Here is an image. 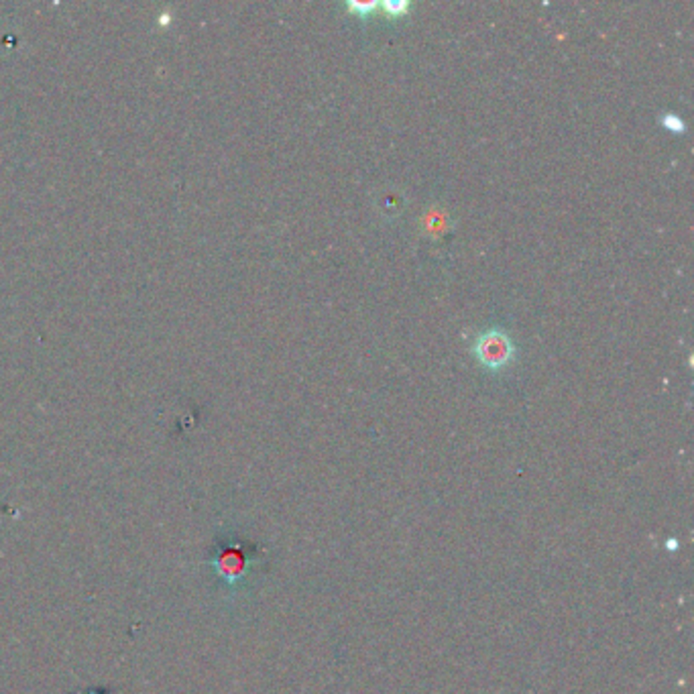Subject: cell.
<instances>
[{"mask_svg": "<svg viewBox=\"0 0 694 694\" xmlns=\"http://www.w3.org/2000/svg\"><path fill=\"white\" fill-rule=\"evenodd\" d=\"M660 120H662V125L668 128V131H672V133H682L684 131L682 118L678 117V115H672V112H666V115H664Z\"/></svg>", "mask_w": 694, "mask_h": 694, "instance_id": "4", "label": "cell"}, {"mask_svg": "<svg viewBox=\"0 0 694 694\" xmlns=\"http://www.w3.org/2000/svg\"><path fill=\"white\" fill-rule=\"evenodd\" d=\"M383 9L389 17H405L407 11H410V3L407 0H385Z\"/></svg>", "mask_w": 694, "mask_h": 694, "instance_id": "2", "label": "cell"}, {"mask_svg": "<svg viewBox=\"0 0 694 694\" xmlns=\"http://www.w3.org/2000/svg\"><path fill=\"white\" fill-rule=\"evenodd\" d=\"M473 352L481 365L489 369L507 367L516 354V346L505 330L491 328L474 338Z\"/></svg>", "mask_w": 694, "mask_h": 694, "instance_id": "1", "label": "cell"}, {"mask_svg": "<svg viewBox=\"0 0 694 694\" xmlns=\"http://www.w3.org/2000/svg\"><path fill=\"white\" fill-rule=\"evenodd\" d=\"M346 9L351 13L359 14V17H367V14H373L377 11V3L371 0V3H359V0H349L346 3Z\"/></svg>", "mask_w": 694, "mask_h": 694, "instance_id": "3", "label": "cell"}]
</instances>
